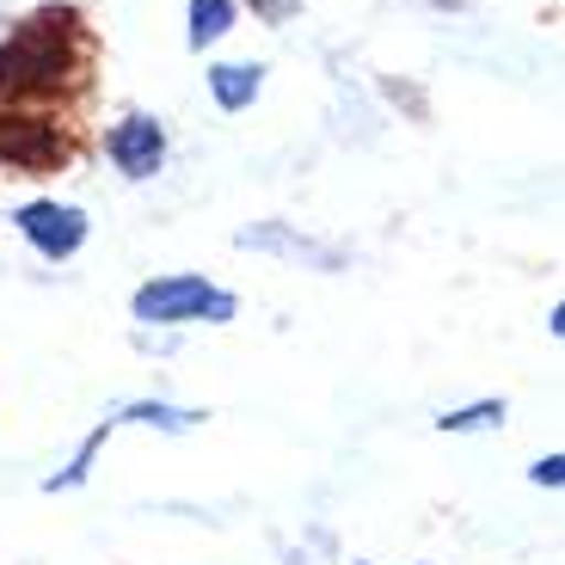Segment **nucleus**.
I'll list each match as a JSON object with an SVG mask.
<instances>
[{
	"mask_svg": "<svg viewBox=\"0 0 565 565\" xmlns=\"http://www.w3.org/2000/svg\"><path fill=\"white\" fill-rule=\"evenodd\" d=\"M504 399H473V406H461V412H443V430H498L504 424Z\"/></svg>",
	"mask_w": 565,
	"mask_h": 565,
	"instance_id": "obj_9",
	"label": "nucleus"
},
{
	"mask_svg": "<svg viewBox=\"0 0 565 565\" xmlns=\"http://www.w3.org/2000/svg\"><path fill=\"white\" fill-rule=\"evenodd\" d=\"M141 326H191V320H210V326H227L241 313V301L215 289L210 277H191V270H172V277H154L141 282L136 301H129Z\"/></svg>",
	"mask_w": 565,
	"mask_h": 565,
	"instance_id": "obj_1",
	"label": "nucleus"
},
{
	"mask_svg": "<svg viewBox=\"0 0 565 565\" xmlns=\"http://www.w3.org/2000/svg\"><path fill=\"white\" fill-rule=\"evenodd\" d=\"M56 68H62V56L50 50V43H38V38H19V43L0 50V86H38V81H50Z\"/></svg>",
	"mask_w": 565,
	"mask_h": 565,
	"instance_id": "obj_4",
	"label": "nucleus"
},
{
	"mask_svg": "<svg viewBox=\"0 0 565 565\" xmlns=\"http://www.w3.org/2000/svg\"><path fill=\"white\" fill-rule=\"evenodd\" d=\"M105 154H111V167L124 172V179H154V172L167 167V129H160L154 117H124V124L105 136Z\"/></svg>",
	"mask_w": 565,
	"mask_h": 565,
	"instance_id": "obj_3",
	"label": "nucleus"
},
{
	"mask_svg": "<svg viewBox=\"0 0 565 565\" xmlns=\"http://www.w3.org/2000/svg\"><path fill=\"white\" fill-rule=\"evenodd\" d=\"M296 7H301V0H253V13H265L270 25H282V19L296 13Z\"/></svg>",
	"mask_w": 565,
	"mask_h": 565,
	"instance_id": "obj_11",
	"label": "nucleus"
},
{
	"mask_svg": "<svg viewBox=\"0 0 565 565\" xmlns=\"http://www.w3.org/2000/svg\"><path fill=\"white\" fill-rule=\"evenodd\" d=\"M535 486H559L565 480V455H547V461H535V473H529Z\"/></svg>",
	"mask_w": 565,
	"mask_h": 565,
	"instance_id": "obj_10",
	"label": "nucleus"
},
{
	"mask_svg": "<svg viewBox=\"0 0 565 565\" xmlns=\"http://www.w3.org/2000/svg\"><path fill=\"white\" fill-rule=\"evenodd\" d=\"M234 31V0H191V50H210Z\"/></svg>",
	"mask_w": 565,
	"mask_h": 565,
	"instance_id": "obj_8",
	"label": "nucleus"
},
{
	"mask_svg": "<svg viewBox=\"0 0 565 565\" xmlns=\"http://www.w3.org/2000/svg\"><path fill=\"white\" fill-rule=\"evenodd\" d=\"M241 246H258V253H289V258H313V265H339V253H326L313 241H296L289 227H241Z\"/></svg>",
	"mask_w": 565,
	"mask_h": 565,
	"instance_id": "obj_7",
	"label": "nucleus"
},
{
	"mask_svg": "<svg viewBox=\"0 0 565 565\" xmlns=\"http://www.w3.org/2000/svg\"><path fill=\"white\" fill-rule=\"evenodd\" d=\"M203 412L191 406H167V399H129V406L111 412V424H154V430H191Z\"/></svg>",
	"mask_w": 565,
	"mask_h": 565,
	"instance_id": "obj_6",
	"label": "nucleus"
},
{
	"mask_svg": "<svg viewBox=\"0 0 565 565\" xmlns=\"http://www.w3.org/2000/svg\"><path fill=\"white\" fill-rule=\"evenodd\" d=\"M13 222H19V234H25L43 258H74L86 246V210H74V203L38 198V203H25Z\"/></svg>",
	"mask_w": 565,
	"mask_h": 565,
	"instance_id": "obj_2",
	"label": "nucleus"
},
{
	"mask_svg": "<svg viewBox=\"0 0 565 565\" xmlns=\"http://www.w3.org/2000/svg\"><path fill=\"white\" fill-rule=\"evenodd\" d=\"M210 93L222 111H246V105L265 93V68L258 62H215L210 68Z\"/></svg>",
	"mask_w": 565,
	"mask_h": 565,
	"instance_id": "obj_5",
	"label": "nucleus"
}]
</instances>
